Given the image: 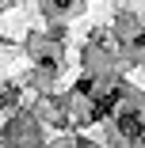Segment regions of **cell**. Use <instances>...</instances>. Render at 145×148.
I'll use <instances>...</instances> for the list:
<instances>
[{"label": "cell", "instance_id": "obj_1", "mask_svg": "<svg viewBox=\"0 0 145 148\" xmlns=\"http://www.w3.org/2000/svg\"><path fill=\"white\" fill-rule=\"evenodd\" d=\"M61 4H69V0H61Z\"/></svg>", "mask_w": 145, "mask_h": 148}]
</instances>
